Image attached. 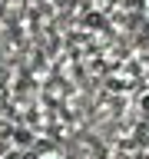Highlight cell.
Here are the masks:
<instances>
[{"instance_id":"6da1fadb","label":"cell","mask_w":149,"mask_h":159,"mask_svg":"<svg viewBox=\"0 0 149 159\" xmlns=\"http://www.w3.org/2000/svg\"><path fill=\"white\" fill-rule=\"evenodd\" d=\"M33 159H66V152H60V149H43V152L33 156Z\"/></svg>"},{"instance_id":"7a4b0ae2","label":"cell","mask_w":149,"mask_h":159,"mask_svg":"<svg viewBox=\"0 0 149 159\" xmlns=\"http://www.w3.org/2000/svg\"><path fill=\"white\" fill-rule=\"evenodd\" d=\"M142 17H146V23H149V0H142Z\"/></svg>"}]
</instances>
